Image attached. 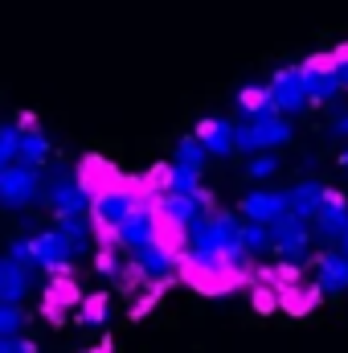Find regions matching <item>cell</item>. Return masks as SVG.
<instances>
[{
    "instance_id": "cell-22",
    "label": "cell",
    "mask_w": 348,
    "mask_h": 353,
    "mask_svg": "<svg viewBox=\"0 0 348 353\" xmlns=\"http://www.w3.org/2000/svg\"><path fill=\"white\" fill-rule=\"evenodd\" d=\"M238 107H242L246 119H254L262 111H270V94H266V87H242L238 90Z\"/></svg>"
},
{
    "instance_id": "cell-9",
    "label": "cell",
    "mask_w": 348,
    "mask_h": 353,
    "mask_svg": "<svg viewBox=\"0 0 348 353\" xmlns=\"http://www.w3.org/2000/svg\"><path fill=\"white\" fill-rule=\"evenodd\" d=\"M266 94H270V111L279 115H299L307 107V90H303V79H299V66H283L270 74L266 83Z\"/></svg>"
},
{
    "instance_id": "cell-11",
    "label": "cell",
    "mask_w": 348,
    "mask_h": 353,
    "mask_svg": "<svg viewBox=\"0 0 348 353\" xmlns=\"http://www.w3.org/2000/svg\"><path fill=\"white\" fill-rule=\"evenodd\" d=\"M29 251H33V267L50 271V275H70V267H74V255H70V247L62 243L58 230L33 234V239H29Z\"/></svg>"
},
{
    "instance_id": "cell-29",
    "label": "cell",
    "mask_w": 348,
    "mask_h": 353,
    "mask_svg": "<svg viewBox=\"0 0 348 353\" xmlns=\"http://www.w3.org/2000/svg\"><path fill=\"white\" fill-rule=\"evenodd\" d=\"M332 66H336V83H340V90H348V46H340V50L332 54Z\"/></svg>"
},
{
    "instance_id": "cell-24",
    "label": "cell",
    "mask_w": 348,
    "mask_h": 353,
    "mask_svg": "<svg viewBox=\"0 0 348 353\" xmlns=\"http://www.w3.org/2000/svg\"><path fill=\"white\" fill-rule=\"evenodd\" d=\"M119 247H115V243H98V251H94V271H98V275H111V279H115V275H119Z\"/></svg>"
},
{
    "instance_id": "cell-4",
    "label": "cell",
    "mask_w": 348,
    "mask_h": 353,
    "mask_svg": "<svg viewBox=\"0 0 348 353\" xmlns=\"http://www.w3.org/2000/svg\"><path fill=\"white\" fill-rule=\"evenodd\" d=\"M131 267L144 275V283L160 288V283H168V279L176 275L180 259H176V247L160 234V239H152V243H144V247H135V251H131Z\"/></svg>"
},
{
    "instance_id": "cell-12",
    "label": "cell",
    "mask_w": 348,
    "mask_h": 353,
    "mask_svg": "<svg viewBox=\"0 0 348 353\" xmlns=\"http://www.w3.org/2000/svg\"><path fill=\"white\" fill-rule=\"evenodd\" d=\"M238 214H242L246 222H262V226L279 222V218L287 214V189H250V193L242 197Z\"/></svg>"
},
{
    "instance_id": "cell-34",
    "label": "cell",
    "mask_w": 348,
    "mask_h": 353,
    "mask_svg": "<svg viewBox=\"0 0 348 353\" xmlns=\"http://www.w3.org/2000/svg\"><path fill=\"white\" fill-rule=\"evenodd\" d=\"M336 251H345L348 255V226H345V234H340V243H336Z\"/></svg>"
},
{
    "instance_id": "cell-1",
    "label": "cell",
    "mask_w": 348,
    "mask_h": 353,
    "mask_svg": "<svg viewBox=\"0 0 348 353\" xmlns=\"http://www.w3.org/2000/svg\"><path fill=\"white\" fill-rule=\"evenodd\" d=\"M140 197H148L144 193V185H115V189H102V193H90V226H94V239L98 243H111V234H115V226L140 205Z\"/></svg>"
},
{
    "instance_id": "cell-5",
    "label": "cell",
    "mask_w": 348,
    "mask_h": 353,
    "mask_svg": "<svg viewBox=\"0 0 348 353\" xmlns=\"http://www.w3.org/2000/svg\"><path fill=\"white\" fill-rule=\"evenodd\" d=\"M270 239H274V251L283 263H303L312 255V222H299L295 214H283L279 222H270Z\"/></svg>"
},
{
    "instance_id": "cell-18",
    "label": "cell",
    "mask_w": 348,
    "mask_h": 353,
    "mask_svg": "<svg viewBox=\"0 0 348 353\" xmlns=\"http://www.w3.org/2000/svg\"><path fill=\"white\" fill-rule=\"evenodd\" d=\"M29 275H33V267L17 263L12 255H4L0 259V304H21L29 296Z\"/></svg>"
},
{
    "instance_id": "cell-10",
    "label": "cell",
    "mask_w": 348,
    "mask_h": 353,
    "mask_svg": "<svg viewBox=\"0 0 348 353\" xmlns=\"http://www.w3.org/2000/svg\"><path fill=\"white\" fill-rule=\"evenodd\" d=\"M345 226H348L345 193L328 189V193H324V205H320V210H316V218H312V239H316V243H324V247H336V243H340V234H345Z\"/></svg>"
},
{
    "instance_id": "cell-31",
    "label": "cell",
    "mask_w": 348,
    "mask_h": 353,
    "mask_svg": "<svg viewBox=\"0 0 348 353\" xmlns=\"http://www.w3.org/2000/svg\"><path fill=\"white\" fill-rule=\"evenodd\" d=\"M0 353H37V345L21 337H0Z\"/></svg>"
},
{
    "instance_id": "cell-23",
    "label": "cell",
    "mask_w": 348,
    "mask_h": 353,
    "mask_svg": "<svg viewBox=\"0 0 348 353\" xmlns=\"http://www.w3.org/2000/svg\"><path fill=\"white\" fill-rule=\"evenodd\" d=\"M17 144H21V128L17 123H0V169L17 165Z\"/></svg>"
},
{
    "instance_id": "cell-19",
    "label": "cell",
    "mask_w": 348,
    "mask_h": 353,
    "mask_svg": "<svg viewBox=\"0 0 348 353\" xmlns=\"http://www.w3.org/2000/svg\"><path fill=\"white\" fill-rule=\"evenodd\" d=\"M78 185H83L87 193H102V189H115V185H123V181H119V173H115L107 161L87 157V161H83V169H78Z\"/></svg>"
},
{
    "instance_id": "cell-25",
    "label": "cell",
    "mask_w": 348,
    "mask_h": 353,
    "mask_svg": "<svg viewBox=\"0 0 348 353\" xmlns=\"http://www.w3.org/2000/svg\"><path fill=\"white\" fill-rule=\"evenodd\" d=\"M197 189H201V173H188V169L168 165V189L164 193H197Z\"/></svg>"
},
{
    "instance_id": "cell-14",
    "label": "cell",
    "mask_w": 348,
    "mask_h": 353,
    "mask_svg": "<svg viewBox=\"0 0 348 353\" xmlns=\"http://www.w3.org/2000/svg\"><path fill=\"white\" fill-rule=\"evenodd\" d=\"M316 288L336 296V292H348V255L345 251H324L316 259Z\"/></svg>"
},
{
    "instance_id": "cell-27",
    "label": "cell",
    "mask_w": 348,
    "mask_h": 353,
    "mask_svg": "<svg viewBox=\"0 0 348 353\" xmlns=\"http://www.w3.org/2000/svg\"><path fill=\"white\" fill-rule=\"evenodd\" d=\"M246 173L254 176V181H270V176L279 173V161H274L270 152H250V161H246Z\"/></svg>"
},
{
    "instance_id": "cell-32",
    "label": "cell",
    "mask_w": 348,
    "mask_h": 353,
    "mask_svg": "<svg viewBox=\"0 0 348 353\" xmlns=\"http://www.w3.org/2000/svg\"><path fill=\"white\" fill-rule=\"evenodd\" d=\"M332 136H345L348 140V107H340V111L332 115Z\"/></svg>"
},
{
    "instance_id": "cell-7",
    "label": "cell",
    "mask_w": 348,
    "mask_h": 353,
    "mask_svg": "<svg viewBox=\"0 0 348 353\" xmlns=\"http://www.w3.org/2000/svg\"><path fill=\"white\" fill-rule=\"evenodd\" d=\"M33 201H41V169H29V165L0 169V205L25 210Z\"/></svg>"
},
{
    "instance_id": "cell-33",
    "label": "cell",
    "mask_w": 348,
    "mask_h": 353,
    "mask_svg": "<svg viewBox=\"0 0 348 353\" xmlns=\"http://www.w3.org/2000/svg\"><path fill=\"white\" fill-rule=\"evenodd\" d=\"M87 316H90V321H102V300H90V304H87Z\"/></svg>"
},
{
    "instance_id": "cell-8",
    "label": "cell",
    "mask_w": 348,
    "mask_h": 353,
    "mask_svg": "<svg viewBox=\"0 0 348 353\" xmlns=\"http://www.w3.org/2000/svg\"><path fill=\"white\" fill-rule=\"evenodd\" d=\"M41 201L58 214H87L90 210V193L78 185V176H66V173H54L50 181H41Z\"/></svg>"
},
{
    "instance_id": "cell-28",
    "label": "cell",
    "mask_w": 348,
    "mask_h": 353,
    "mask_svg": "<svg viewBox=\"0 0 348 353\" xmlns=\"http://www.w3.org/2000/svg\"><path fill=\"white\" fill-rule=\"evenodd\" d=\"M25 325V312L21 304H0V337H17Z\"/></svg>"
},
{
    "instance_id": "cell-30",
    "label": "cell",
    "mask_w": 348,
    "mask_h": 353,
    "mask_svg": "<svg viewBox=\"0 0 348 353\" xmlns=\"http://www.w3.org/2000/svg\"><path fill=\"white\" fill-rule=\"evenodd\" d=\"M8 255H12L17 263L33 267V251H29V239H17V243H8Z\"/></svg>"
},
{
    "instance_id": "cell-21",
    "label": "cell",
    "mask_w": 348,
    "mask_h": 353,
    "mask_svg": "<svg viewBox=\"0 0 348 353\" xmlns=\"http://www.w3.org/2000/svg\"><path fill=\"white\" fill-rule=\"evenodd\" d=\"M205 157H209V152L201 148V140H197V136H184L173 152V165L176 169H188V173H205Z\"/></svg>"
},
{
    "instance_id": "cell-3",
    "label": "cell",
    "mask_w": 348,
    "mask_h": 353,
    "mask_svg": "<svg viewBox=\"0 0 348 353\" xmlns=\"http://www.w3.org/2000/svg\"><path fill=\"white\" fill-rule=\"evenodd\" d=\"M168 226L160 222V210H156V201L152 197H140V205L115 226V234H111V243L119 247V251H135V247H144V243H152V239H160Z\"/></svg>"
},
{
    "instance_id": "cell-20",
    "label": "cell",
    "mask_w": 348,
    "mask_h": 353,
    "mask_svg": "<svg viewBox=\"0 0 348 353\" xmlns=\"http://www.w3.org/2000/svg\"><path fill=\"white\" fill-rule=\"evenodd\" d=\"M242 251H246L250 259H262V255H270V251H274L270 226H262V222H242Z\"/></svg>"
},
{
    "instance_id": "cell-16",
    "label": "cell",
    "mask_w": 348,
    "mask_h": 353,
    "mask_svg": "<svg viewBox=\"0 0 348 353\" xmlns=\"http://www.w3.org/2000/svg\"><path fill=\"white\" fill-rule=\"evenodd\" d=\"M234 128L238 123H230V119H201L197 123V140H201V148L209 157H230V152H238L234 148Z\"/></svg>"
},
{
    "instance_id": "cell-6",
    "label": "cell",
    "mask_w": 348,
    "mask_h": 353,
    "mask_svg": "<svg viewBox=\"0 0 348 353\" xmlns=\"http://www.w3.org/2000/svg\"><path fill=\"white\" fill-rule=\"evenodd\" d=\"M299 79L307 90V107H324V103H336L340 83H336V66H332V54H312L307 62H299Z\"/></svg>"
},
{
    "instance_id": "cell-35",
    "label": "cell",
    "mask_w": 348,
    "mask_h": 353,
    "mask_svg": "<svg viewBox=\"0 0 348 353\" xmlns=\"http://www.w3.org/2000/svg\"><path fill=\"white\" fill-rule=\"evenodd\" d=\"M340 169H345V173H348V148H345V152H340Z\"/></svg>"
},
{
    "instance_id": "cell-2",
    "label": "cell",
    "mask_w": 348,
    "mask_h": 353,
    "mask_svg": "<svg viewBox=\"0 0 348 353\" xmlns=\"http://www.w3.org/2000/svg\"><path fill=\"white\" fill-rule=\"evenodd\" d=\"M287 140H291V119L279 115V111H262V115L234 128V148L238 152H270Z\"/></svg>"
},
{
    "instance_id": "cell-17",
    "label": "cell",
    "mask_w": 348,
    "mask_h": 353,
    "mask_svg": "<svg viewBox=\"0 0 348 353\" xmlns=\"http://www.w3.org/2000/svg\"><path fill=\"white\" fill-rule=\"evenodd\" d=\"M54 157V144L50 136L33 123V128H21V144H17V165H29V169H45Z\"/></svg>"
},
{
    "instance_id": "cell-15",
    "label": "cell",
    "mask_w": 348,
    "mask_h": 353,
    "mask_svg": "<svg viewBox=\"0 0 348 353\" xmlns=\"http://www.w3.org/2000/svg\"><path fill=\"white\" fill-rule=\"evenodd\" d=\"M324 193H328V185H320V181H299V185H291V189H287V214H295L299 222H312L316 210L324 205Z\"/></svg>"
},
{
    "instance_id": "cell-13",
    "label": "cell",
    "mask_w": 348,
    "mask_h": 353,
    "mask_svg": "<svg viewBox=\"0 0 348 353\" xmlns=\"http://www.w3.org/2000/svg\"><path fill=\"white\" fill-rule=\"evenodd\" d=\"M58 234H62V243L70 247V255L74 259H87V255H94V226H90L87 214H58V226H54Z\"/></svg>"
},
{
    "instance_id": "cell-26",
    "label": "cell",
    "mask_w": 348,
    "mask_h": 353,
    "mask_svg": "<svg viewBox=\"0 0 348 353\" xmlns=\"http://www.w3.org/2000/svg\"><path fill=\"white\" fill-rule=\"evenodd\" d=\"M316 296H320V288H283V304L291 312H307L316 304Z\"/></svg>"
}]
</instances>
